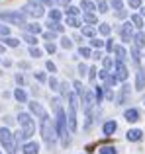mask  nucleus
I'll return each mask as SVG.
<instances>
[{"instance_id": "f257e3e1", "label": "nucleus", "mask_w": 145, "mask_h": 154, "mask_svg": "<svg viewBox=\"0 0 145 154\" xmlns=\"http://www.w3.org/2000/svg\"><path fill=\"white\" fill-rule=\"evenodd\" d=\"M39 123H41V137H43V140H45V144L51 148L55 143H57V137H59L57 125H55L53 121H49V117H47V119H41Z\"/></svg>"}, {"instance_id": "f03ea898", "label": "nucleus", "mask_w": 145, "mask_h": 154, "mask_svg": "<svg viewBox=\"0 0 145 154\" xmlns=\"http://www.w3.org/2000/svg\"><path fill=\"white\" fill-rule=\"evenodd\" d=\"M0 144L4 146V150L8 154H16V137L10 133V129L6 127H0Z\"/></svg>"}, {"instance_id": "7ed1b4c3", "label": "nucleus", "mask_w": 145, "mask_h": 154, "mask_svg": "<svg viewBox=\"0 0 145 154\" xmlns=\"http://www.w3.org/2000/svg\"><path fill=\"white\" fill-rule=\"evenodd\" d=\"M26 18L27 16L24 14L22 10H14V12H0V20L8 23H14V26H26Z\"/></svg>"}, {"instance_id": "20e7f679", "label": "nucleus", "mask_w": 145, "mask_h": 154, "mask_svg": "<svg viewBox=\"0 0 145 154\" xmlns=\"http://www.w3.org/2000/svg\"><path fill=\"white\" fill-rule=\"evenodd\" d=\"M18 123H20V129H22V131L26 133L27 137H31V135L35 133V121L31 119L30 113L20 111V113H18Z\"/></svg>"}, {"instance_id": "39448f33", "label": "nucleus", "mask_w": 145, "mask_h": 154, "mask_svg": "<svg viewBox=\"0 0 145 154\" xmlns=\"http://www.w3.org/2000/svg\"><path fill=\"white\" fill-rule=\"evenodd\" d=\"M22 12L26 16H30V18H41L43 14H45V8L41 6V4H34V2H30V4H26V6L22 8Z\"/></svg>"}, {"instance_id": "423d86ee", "label": "nucleus", "mask_w": 145, "mask_h": 154, "mask_svg": "<svg viewBox=\"0 0 145 154\" xmlns=\"http://www.w3.org/2000/svg\"><path fill=\"white\" fill-rule=\"evenodd\" d=\"M82 111L86 113V117H90V113H92V107L96 105V98H94V90H86V94L82 96Z\"/></svg>"}, {"instance_id": "0eeeda50", "label": "nucleus", "mask_w": 145, "mask_h": 154, "mask_svg": "<svg viewBox=\"0 0 145 154\" xmlns=\"http://www.w3.org/2000/svg\"><path fill=\"white\" fill-rule=\"evenodd\" d=\"M134 23L127 20L126 23H122L120 26V37H122V41L124 43H130V41H134Z\"/></svg>"}, {"instance_id": "6e6552de", "label": "nucleus", "mask_w": 145, "mask_h": 154, "mask_svg": "<svg viewBox=\"0 0 145 154\" xmlns=\"http://www.w3.org/2000/svg\"><path fill=\"white\" fill-rule=\"evenodd\" d=\"M27 105H30L31 115H35L39 121H41V119H47V117H49V115H47V111L43 109V105H41V103H37V102H30Z\"/></svg>"}, {"instance_id": "1a4fd4ad", "label": "nucleus", "mask_w": 145, "mask_h": 154, "mask_svg": "<svg viewBox=\"0 0 145 154\" xmlns=\"http://www.w3.org/2000/svg\"><path fill=\"white\" fill-rule=\"evenodd\" d=\"M98 76H100V78L104 80V84H106V88H114L116 84L120 82V80L116 78L114 74H110V70H104V68L100 70V74H98Z\"/></svg>"}, {"instance_id": "9d476101", "label": "nucleus", "mask_w": 145, "mask_h": 154, "mask_svg": "<svg viewBox=\"0 0 145 154\" xmlns=\"http://www.w3.org/2000/svg\"><path fill=\"white\" fill-rule=\"evenodd\" d=\"M114 76L120 80V82H126V80H127V68H126V64H124V63H118V60H116Z\"/></svg>"}, {"instance_id": "9b49d317", "label": "nucleus", "mask_w": 145, "mask_h": 154, "mask_svg": "<svg viewBox=\"0 0 145 154\" xmlns=\"http://www.w3.org/2000/svg\"><path fill=\"white\" fill-rule=\"evenodd\" d=\"M130 96H131V92H130V84H124L122 88H120V94H118V98H116V105H124L130 100Z\"/></svg>"}, {"instance_id": "f8f14e48", "label": "nucleus", "mask_w": 145, "mask_h": 154, "mask_svg": "<svg viewBox=\"0 0 145 154\" xmlns=\"http://www.w3.org/2000/svg\"><path fill=\"white\" fill-rule=\"evenodd\" d=\"M124 119H126L127 123H137V121H139V111L135 107L126 109V111H124Z\"/></svg>"}, {"instance_id": "ddd939ff", "label": "nucleus", "mask_w": 145, "mask_h": 154, "mask_svg": "<svg viewBox=\"0 0 145 154\" xmlns=\"http://www.w3.org/2000/svg\"><path fill=\"white\" fill-rule=\"evenodd\" d=\"M22 152L24 154H37L39 152V144L35 143V140H27V143L22 146Z\"/></svg>"}, {"instance_id": "4468645a", "label": "nucleus", "mask_w": 145, "mask_h": 154, "mask_svg": "<svg viewBox=\"0 0 145 154\" xmlns=\"http://www.w3.org/2000/svg\"><path fill=\"white\" fill-rule=\"evenodd\" d=\"M116 131H118V123H116L114 119H112V121H106V123H104V127H102V133H104L106 137L114 135Z\"/></svg>"}, {"instance_id": "2eb2a0df", "label": "nucleus", "mask_w": 145, "mask_h": 154, "mask_svg": "<svg viewBox=\"0 0 145 154\" xmlns=\"http://www.w3.org/2000/svg\"><path fill=\"white\" fill-rule=\"evenodd\" d=\"M143 137V131H139V129H130V131L126 133V139L131 140V143H137V140H141Z\"/></svg>"}, {"instance_id": "dca6fc26", "label": "nucleus", "mask_w": 145, "mask_h": 154, "mask_svg": "<svg viewBox=\"0 0 145 154\" xmlns=\"http://www.w3.org/2000/svg\"><path fill=\"white\" fill-rule=\"evenodd\" d=\"M130 22L134 23V27H137L139 31L143 29V26H145V20H143V16L141 14H131L130 16Z\"/></svg>"}, {"instance_id": "f3484780", "label": "nucleus", "mask_w": 145, "mask_h": 154, "mask_svg": "<svg viewBox=\"0 0 145 154\" xmlns=\"http://www.w3.org/2000/svg\"><path fill=\"white\" fill-rule=\"evenodd\" d=\"M145 88V68H139L137 76H135V90H143Z\"/></svg>"}, {"instance_id": "a211bd4d", "label": "nucleus", "mask_w": 145, "mask_h": 154, "mask_svg": "<svg viewBox=\"0 0 145 154\" xmlns=\"http://www.w3.org/2000/svg\"><path fill=\"white\" fill-rule=\"evenodd\" d=\"M114 55H116V60H118V63H124V60L127 59V51L124 49L122 45H116L114 47Z\"/></svg>"}, {"instance_id": "6ab92c4d", "label": "nucleus", "mask_w": 145, "mask_h": 154, "mask_svg": "<svg viewBox=\"0 0 145 154\" xmlns=\"http://www.w3.org/2000/svg\"><path fill=\"white\" fill-rule=\"evenodd\" d=\"M26 33H30V35H35V37H37L39 33H41V26H39V23H26Z\"/></svg>"}, {"instance_id": "aec40b11", "label": "nucleus", "mask_w": 145, "mask_h": 154, "mask_svg": "<svg viewBox=\"0 0 145 154\" xmlns=\"http://www.w3.org/2000/svg\"><path fill=\"white\" fill-rule=\"evenodd\" d=\"M80 10H84V14H92L96 10V2L90 0H80Z\"/></svg>"}, {"instance_id": "412c9836", "label": "nucleus", "mask_w": 145, "mask_h": 154, "mask_svg": "<svg viewBox=\"0 0 145 154\" xmlns=\"http://www.w3.org/2000/svg\"><path fill=\"white\" fill-rule=\"evenodd\" d=\"M134 45L137 47V49H145V33L143 31H137V33L134 35Z\"/></svg>"}, {"instance_id": "4be33fe9", "label": "nucleus", "mask_w": 145, "mask_h": 154, "mask_svg": "<svg viewBox=\"0 0 145 154\" xmlns=\"http://www.w3.org/2000/svg\"><path fill=\"white\" fill-rule=\"evenodd\" d=\"M14 98L18 100L20 103H26L27 102V96H26V92H24V88H16V90H14Z\"/></svg>"}, {"instance_id": "5701e85b", "label": "nucleus", "mask_w": 145, "mask_h": 154, "mask_svg": "<svg viewBox=\"0 0 145 154\" xmlns=\"http://www.w3.org/2000/svg\"><path fill=\"white\" fill-rule=\"evenodd\" d=\"M72 88H75V94L79 96V100H82V96L86 94V90H84L82 82H79V80H76V82H72Z\"/></svg>"}, {"instance_id": "b1692460", "label": "nucleus", "mask_w": 145, "mask_h": 154, "mask_svg": "<svg viewBox=\"0 0 145 154\" xmlns=\"http://www.w3.org/2000/svg\"><path fill=\"white\" fill-rule=\"evenodd\" d=\"M47 27H49V31H55V33H63V26L59 22H47Z\"/></svg>"}, {"instance_id": "393cba45", "label": "nucleus", "mask_w": 145, "mask_h": 154, "mask_svg": "<svg viewBox=\"0 0 145 154\" xmlns=\"http://www.w3.org/2000/svg\"><path fill=\"white\" fill-rule=\"evenodd\" d=\"M82 35L94 39V37H96V27H94V26H84V27H82Z\"/></svg>"}, {"instance_id": "a878e982", "label": "nucleus", "mask_w": 145, "mask_h": 154, "mask_svg": "<svg viewBox=\"0 0 145 154\" xmlns=\"http://www.w3.org/2000/svg\"><path fill=\"white\" fill-rule=\"evenodd\" d=\"M79 55L82 57V59H88V57L92 59V55H94V53H92L90 47H82V45H80V47H79Z\"/></svg>"}, {"instance_id": "bb28decb", "label": "nucleus", "mask_w": 145, "mask_h": 154, "mask_svg": "<svg viewBox=\"0 0 145 154\" xmlns=\"http://www.w3.org/2000/svg\"><path fill=\"white\" fill-rule=\"evenodd\" d=\"M94 98H96V103H102V100H104V88L102 86H94Z\"/></svg>"}, {"instance_id": "cd10ccee", "label": "nucleus", "mask_w": 145, "mask_h": 154, "mask_svg": "<svg viewBox=\"0 0 145 154\" xmlns=\"http://www.w3.org/2000/svg\"><path fill=\"white\" fill-rule=\"evenodd\" d=\"M102 66H104V70H110V68H114V66H116L114 59H112V57H104V59H102Z\"/></svg>"}, {"instance_id": "c85d7f7f", "label": "nucleus", "mask_w": 145, "mask_h": 154, "mask_svg": "<svg viewBox=\"0 0 145 154\" xmlns=\"http://www.w3.org/2000/svg\"><path fill=\"white\" fill-rule=\"evenodd\" d=\"M90 47L92 49H102V47H106V41H102V39H98V37H94V39H90Z\"/></svg>"}, {"instance_id": "c756f323", "label": "nucleus", "mask_w": 145, "mask_h": 154, "mask_svg": "<svg viewBox=\"0 0 145 154\" xmlns=\"http://www.w3.org/2000/svg\"><path fill=\"white\" fill-rule=\"evenodd\" d=\"M98 33H100V35H106V37H108V35L112 33V27L108 26V23H98Z\"/></svg>"}, {"instance_id": "7c9ffc66", "label": "nucleus", "mask_w": 145, "mask_h": 154, "mask_svg": "<svg viewBox=\"0 0 145 154\" xmlns=\"http://www.w3.org/2000/svg\"><path fill=\"white\" fill-rule=\"evenodd\" d=\"M96 10H98L100 14H106L108 12V2L106 0H96Z\"/></svg>"}, {"instance_id": "2f4dec72", "label": "nucleus", "mask_w": 145, "mask_h": 154, "mask_svg": "<svg viewBox=\"0 0 145 154\" xmlns=\"http://www.w3.org/2000/svg\"><path fill=\"white\" fill-rule=\"evenodd\" d=\"M130 55H131V60H134V63H139V60H141V55H139V49L137 47H131L130 49Z\"/></svg>"}, {"instance_id": "473e14b6", "label": "nucleus", "mask_w": 145, "mask_h": 154, "mask_svg": "<svg viewBox=\"0 0 145 154\" xmlns=\"http://www.w3.org/2000/svg\"><path fill=\"white\" fill-rule=\"evenodd\" d=\"M4 45H8V47H18L20 45V39H16V37H4Z\"/></svg>"}, {"instance_id": "72a5a7b5", "label": "nucleus", "mask_w": 145, "mask_h": 154, "mask_svg": "<svg viewBox=\"0 0 145 154\" xmlns=\"http://www.w3.org/2000/svg\"><path fill=\"white\" fill-rule=\"evenodd\" d=\"M98 154H118V150H116L114 146H100Z\"/></svg>"}, {"instance_id": "f704fd0d", "label": "nucleus", "mask_w": 145, "mask_h": 154, "mask_svg": "<svg viewBox=\"0 0 145 154\" xmlns=\"http://www.w3.org/2000/svg\"><path fill=\"white\" fill-rule=\"evenodd\" d=\"M82 22L86 23H98V18L94 14H82Z\"/></svg>"}, {"instance_id": "c9c22d12", "label": "nucleus", "mask_w": 145, "mask_h": 154, "mask_svg": "<svg viewBox=\"0 0 145 154\" xmlns=\"http://www.w3.org/2000/svg\"><path fill=\"white\" fill-rule=\"evenodd\" d=\"M24 41L30 43V47H34L35 43H37V37H35V35H30V33H24Z\"/></svg>"}, {"instance_id": "e433bc0d", "label": "nucleus", "mask_w": 145, "mask_h": 154, "mask_svg": "<svg viewBox=\"0 0 145 154\" xmlns=\"http://www.w3.org/2000/svg\"><path fill=\"white\" fill-rule=\"evenodd\" d=\"M110 6L114 8L116 12H122L124 10V2H122V0H110Z\"/></svg>"}, {"instance_id": "4c0bfd02", "label": "nucleus", "mask_w": 145, "mask_h": 154, "mask_svg": "<svg viewBox=\"0 0 145 154\" xmlns=\"http://www.w3.org/2000/svg\"><path fill=\"white\" fill-rule=\"evenodd\" d=\"M61 47H63V49H72V39L65 35V37L61 39Z\"/></svg>"}, {"instance_id": "58836bf2", "label": "nucleus", "mask_w": 145, "mask_h": 154, "mask_svg": "<svg viewBox=\"0 0 145 154\" xmlns=\"http://www.w3.org/2000/svg\"><path fill=\"white\" fill-rule=\"evenodd\" d=\"M55 37H57V33H55V31H43V39H45L47 43H53Z\"/></svg>"}, {"instance_id": "ea45409f", "label": "nucleus", "mask_w": 145, "mask_h": 154, "mask_svg": "<svg viewBox=\"0 0 145 154\" xmlns=\"http://www.w3.org/2000/svg\"><path fill=\"white\" fill-rule=\"evenodd\" d=\"M67 26H71V27H79V26H80L79 18H72V16H67Z\"/></svg>"}, {"instance_id": "a19ab883", "label": "nucleus", "mask_w": 145, "mask_h": 154, "mask_svg": "<svg viewBox=\"0 0 145 154\" xmlns=\"http://www.w3.org/2000/svg\"><path fill=\"white\" fill-rule=\"evenodd\" d=\"M79 14H80V8H76V6H69V8H67V16H72V18H76Z\"/></svg>"}, {"instance_id": "79ce46f5", "label": "nucleus", "mask_w": 145, "mask_h": 154, "mask_svg": "<svg viewBox=\"0 0 145 154\" xmlns=\"http://www.w3.org/2000/svg\"><path fill=\"white\" fill-rule=\"evenodd\" d=\"M49 88H51V90H61V84H59V80L51 76V78H49Z\"/></svg>"}, {"instance_id": "37998d69", "label": "nucleus", "mask_w": 145, "mask_h": 154, "mask_svg": "<svg viewBox=\"0 0 145 154\" xmlns=\"http://www.w3.org/2000/svg\"><path fill=\"white\" fill-rule=\"evenodd\" d=\"M49 20L51 22H59V20H61V12L59 10H51L49 12Z\"/></svg>"}, {"instance_id": "c03bdc74", "label": "nucleus", "mask_w": 145, "mask_h": 154, "mask_svg": "<svg viewBox=\"0 0 145 154\" xmlns=\"http://www.w3.org/2000/svg\"><path fill=\"white\" fill-rule=\"evenodd\" d=\"M30 57L39 59V57H41V49H37V47H30Z\"/></svg>"}, {"instance_id": "a18cd8bd", "label": "nucleus", "mask_w": 145, "mask_h": 154, "mask_svg": "<svg viewBox=\"0 0 145 154\" xmlns=\"http://www.w3.org/2000/svg\"><path fill=\"white\" fill-rule=\"evenodd\" d=\"M127 4H130V8H141V0H127Z\"/></svg>"}, {"instance_id": "49530a36", "label": "nucleus", "mask_w": 145, "mask_h": 154, "mask_svg": "<svg viewBox=\"0 0 145 154\" xmlns=\"http://www.w3.org/2000/svg\"><path fill=\"white\" fill-rule=\"evenodd\" d=\"M45 68L51 72V74H53V72H57V66H55V64L51 63V60H47V63H45Z\"/></svg>"}, {"instance_id": "de8ad7c7", "label": "nucleus", "mask_w": 145, "mask_h": 154, "mask_svg": "<svg viewBox=\"0 0 145 154\" xmlns=\"http://www.w3.org/2000/svg\"><path fill=\"white\" fill-rule=\"evenodd\" d=\"M88 70H90V68H88L84 63H80V64H79V72H80L82 76H86V72H88Z\"/></svg>"}, {"instance_id": "09e8293b", "label": "nucleus", "mask_w": 145, "mask_h": 154, "mask_svg": "<svg viewBox=\"0 0 145 154\" xmlns=\"http://www.w3.org/2000/svg\"><path fill=\"white\" fill-rule=\"evenodd\" d=\"M45 51H47V53H51V55H53V53L57 51V47H55V43H45Z\"/></svg>"}, {"instance_id": "8fccbe9b", "label": "nucleus", "mask_w": 145, "mask_h": 154, "mask_svg": "<svg viewBox=\"0 0 145 154\" xmlns=\"http://www.w3.org/2000/svg\"><path fill=\"white\" fill-rule=\"evenodd\" d=\"M88 80H90V82H94V80H96V68L94 66L88 70Z\"/></svg>"}, {"instance_id": "3c124183", "label": "nucleus", "mask_w": 145, "mask_h": 154, "mask_svg": "<svg viewBox=\"0 0 145 154\" xmlns=\"http://www.w3.org/2000/svg\"><path fill=\"white\" fill-rule=\"evenodd\" d=\"M114 47H116L114 45V39H106V49L110 51V53H114Z\"/></svg>"}, {"instance_id": "603ef678", "label": "nucleus", "mask_w": 145, "mask_h": 154, "mask_svg": "<svg viewBox=\"0 0 145 154\" xmlns=\"http://www.w3.org/2000/svg\"><path fill=\"white\" fill-rule=\"evenodd\" d=\"M34 76H35V78H37V82H45V74H43V72H34Z\"/></svg>"}, {"instance_id": "864d4df0", "label": "nucleus", "mask_w": 145, "mask_h": 154, "mask_svg": "<svg viewBox=\"0 0 145 154\" xmlns=\"http://www.w3.org/2000/svg\"><path fill=\"white\" fill-rule=\"evenodd\" d=\"M106 100L114 102V90H112V88H106Z\"/></svg>"}, {"instance_id": "5fc2aeb1", "label": "nucleus", "mask_w": 145, "mask_h": 154, "mask_svg": "<svg viewBox=\"0 0 145 154\" xmlns=\"http://www.w3.org/2000/svg\"><path fill=\"white\" fill-rule=\"evenodd\" d=\"M55 2H57L59 6H67V8L71 6V0H55Z\"/></svg>"}, {"instance_id": "6e6d98bb", "label": "nucleus", "mask_w": 145, "mask_h": 154, "mask_svg": "<svg viewBox=\"0 0 145 154\" xmlns=\"http://www.w3.org/2000/svg\"><path fill=\"white\" fill-rule=\"evenodd\" d=\"M16 82H18L20 86H24V82H26V80H24V76L20 74V72H18V74H16Z\"/></svg>"}, {"instance_id": "4d7b16f0", "label": "nucleus", "mask_w": 145, "mask_h": 154, "mask_svg": "<svg viewBox=\"0 0 145 154\" xmlns=\"http://www.w3.org/2000/svg\"><path fill=\"white\" fill-rule=\"evenodd\" d=\"M92 59H104V55L100 51H94V55H92Z\"/></svg>"}, {"instance_id": "13d9d810", "label": "nucleus", "mask_w": 145, "mask_h": 154, "mask_svg": "<svg viewBox=\"0 0 145 154\" xmlns=\"http://www.w3.org/2000/svg\"><path fill=\"white\" fill-rule=\"evenodd\" d=\"M116 16H118V18H126V10H122V12H116Z\"/></svg>"}, {"instance_id": "bf43d9fd", "label": "nucleus", "mask_w": 145, "mask_h": 154, "mask_svg": "<svg viewBox=\"0 0 145 154\" xmlns=\"http://www.w3.org/2000/svg\"><path fill=\"white\" fill-rule=\"evenodd\" d=\"M141 16H143V18H145V6L141 8Z\"/></svg>"}, {"instance_id": "052dcab7", "label": "nucleus", "mask_w": 145, "mask_h": 154, "mask_svg": "<svg viewBox=\"0 0 145 154\" xmlns=\"http://www.w3.org/2000/svg\"><path fill=\"white\" fill-rule=\"evenodd\" d=\"M0 154H2V152H0Z\"/></svg>"}]
</instances>
